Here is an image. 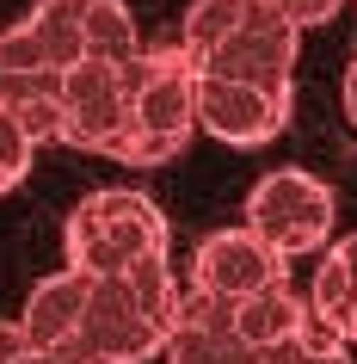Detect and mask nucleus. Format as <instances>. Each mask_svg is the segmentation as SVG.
Here are the masks:
<instances>
[{
	"mask_svg": "<svg viewBox=\"0 0 357 364\" xmlns=\"http://www.w3.org/2000/svg\"><path fill=\"white\" fill-rule=\"evenodd\" d=\"M308 309L333 327L339 340H357V235L345 241H326V259L314 272V290H308Z\"/></svg>",
	"mask_w": 357,
	"mask_h": 364,
	"instance_id": "f8f14e48",
	"label": "nucleus"
},
{
	"mask_svg": "<svg viewBox=\"0 0 357 364\" xmlns=\"http://www.w3.org/2000/svg\"><path fill=\"white\" fill-rule=\"evenodd\" d=\"M228 321H234V333H241L246 352H278V346H290L296 327L308 321V303H302L290 284H278V290H259V296L228 303Z\"/></svg>",
	"mask_w": 357,
	"mask_h": 364,
	"instance_id": "9b49d317",
	"label": "nucleus"
},
{
	"mask_svg": "<svg viewBox=\"0 0 357 364\" xmlns=\"http://www.w3.org/2000/svg\"><path fill=\"white\" fill-rule=\"evenodd\" d=\"M290 124V93H265L246 80L197 75V130H209L228 149H259Z\"/></svg>",
	"mask_w": 357,
	"mask_h": 364,
	"instance_id": "6e6552de",
	"label": "nucleus"
},
{
	"mask_svg": "<svg viewBox=\"0 0 357 364\" xmlns=\"http://www.w3.org/2000/svg\"><path fill=\"white\" fill-rule=\"evenodd\" d=\"M197 136V75L179 43L142 50L130 62V124L117 142V161L130 167H160L179 161L185 142Z\"/></svg>",
	"mask_w": 357,
	"mask_h": 364,
	"instance_id": "7ed1b4c3",
	"label": "nucleus"
},
{
	"mask_svg": "<svg viewBox=\"0 0 357 364\" xmlns=\"http://www.w3.org/2000/svg\"><path fill=\"white\" fill-rule=\"evenodd\" d=\"M246 364H283V358H278V352H253Z\"/></svg>",
	"mask_w": 357,
	"mask_h": 364,
	"instance_id": "a211bd4d",
	"label": "nucleus"
},
{
	"mask_svg": "<svg viewBox=\"0 0 357 364\" xmlns=\"http://www.w3.org/2000/svg\"><path fill=\"white\" fill-rule=\"evenodd\" d=\"M278 284H290V259L278 247H265L246 223L204 235V247L191 259V290H209L222 303H241V296H259V290H278Z\"/></svg>",
	"mask_w": 357,
	"mask_h": 364,
	"instance_id": "0eeeda50",
	"label": "nucleus"
},
{
	"mask_svg": "<svg viewBox=\"0 0 357 364\" xmlns=\"http://www.w3.org/2000/svg\"><path fill=\"white\" fill-rule=\"evenodd\" d=\"M160 358L167 364H246L253 352L241 346L234 321H228V303L209 296V290H179V309H172V327L160 340Z\"/></svg>",
	"mask_w": 357,
	"mask_h": 364,
	"instance_id": "1a4fd4ad",
	"label": "nucleus"
},
{
	"mask_svg": "<svg viewBox=\"0 0 357 364\" xmlns=\"http://www.w3.org/2000/svg\"><path fill=\"white\" fill-rule=\"evenodd\" d=\"M80 303H87V272L75 266L50 272L19 309V340L38 346V352H68V340L80 327Z\"/></svg>",
	"mask_w": 357,
	"mask_h": 364,
	"instance_id": "9d476101",
	"label": "nucleus"
},
{
	"mask_svg": "<svg viewBox=\"0 0 357 364\" xmlns=\"http://www.w3.org/2000/svg\"><path fill=\"white\" fill-rule=\"evenodd\" d=\"M19 321H0V364H6V358H13V352H19Z\"/></svg>",
	"mask_w": 357,
	"mask_h": 364,
	"instance_id": "dca6fc26",
	"label": "nucleus"
},
{
	"mask_svg": "<svg viewBox=\"0 0 357 364\" xmlns=\"http://www.w3.org/2000/svg\"><path fill=\"white\" fill-rule=\"evenodd\" d=\"M62 247H68L75 272H123L148 253H167V216L148 192L105 186V192H87L68 210Z\"/></svg>",
	"mask_w": 357,
	"mask_h": 364,
	"instance_id": "20e7f679",
	"label": "nucleus"
},
{
	"mask_svg": "<svg viewBox=\"0 0 357 364\" xmlns=\"http://www.w3.org/2000/svg\"><path fill=\"white\" fill-rule=\"evenodd\" d=\"M333 223H339V198L308 167H278L246 192V229L259 235L265 247H278L283 259L320 253L333 241Z\"/></svg>",
	"mask_w": 357,
	"mask_h": 364,
	"instance_id": "39448f33",
	"label": "nucleus"
},
{
	"mask_svg": "<svg viewBox=\"0 0 357 364\" xmlns=\"http://www.w3.org/2000/svg\"><path fill=\"white\" fill-rule=\"evenodd\" d=\"M345 112H351V124H357V56H351V68H345Z\"/></svg>",
	"mask_w": 357,
	"mask_h": 364,
	"instance_id": "f3484780",
	"label": "nucleus"
},
{
	"mask_svg": "<svg viewBox=\"0 0 357 364\" xmlns=\"http://www.w3.org/2000/svg\"><path fill=\"white\" fill-rule=\"evenodd\" d=\"M296 43L302 31L271 0H191L185 25H179V50H185L191 75L246 80L265 93H290Z\"/></svg>",
	"mask_w": 357,
	"mask_h": 364,
	"instance_id": "f03ea898",
	"label": "nucleus"
},
{
	"mask_svg": "<svg viewBox=\"0 0 357 364\" xmlns=\"http://www.w3.org/2000/svg\"><path fill=\"white\" fill-rule=\"evenodd\" d=\"M278 358L283 364H351V352H345V340L308 309V321L296 327V340H290V346H278Z\"/></svg>",
	"mask_w": 357,
	"mask_h": 364,
	"instance_id": "ddd939ff",
	"label": "nucleus"
},
{
	"mask_svg": "<svg viewBox=\"0 0 357 364\" xmlns=\"http://www.w3.org/2000/svg\"><path fill=\"white\" fill-rule=\"evenodd\" d=\"M31 154H38V142L19 130V117H13V112H0V198L31 173Z\"/></svg>",
	"mask_w": 357,
	"mask_h": 364,
	"instance_id": "4468645a",
	"label": "nucleus"
},
{
	"mask_svg": "<svg viewBox=\"0 0 357 364\" xmlns=\"http://www.w3.org/2000/svg\"><path fill=\"white\" fill-rule=\"evenodd\" d=\"M271 6H278V13L296 25V31H308V25H326L339 6H345V0H271Z\"/></svg>",
	"mask_w": 357,
	"mask_h": 364,
	"instance_id": "2eb2a0df",
	"label": "nucleus"
},
{
	"mask_svg": "<svg viewBox=\"0 0 357 364\" xmlns=\"http://www.w3.org/2000/svg\"><path fill=\"white\" fill-rule=\"evenodd\" d=\"M179 309V278L167 253H148L123 272H87V303L68 352L99 364H142L160 358V340Z\"/></svg>",
	"mask_w": 357,
	"mask_h": 364,
	"instance_id": "f257e3e1",
	"label": "nucleus"
},
{
	"mask_svg": "<svg viewBox=\"0 0 357 364\" xmlns=\"http://www.w3.org/2000/svg\"><path fill=\"white\" fill-rule=\"evenodd\" d=\"M130 124V62H75L62 68V93H56V142L80 154H105L117 161Z\"/></svg>",
	"mask_w": 357,
	"mask_h": 364,
	"instance_id": "423d86ee",
	"label": "nucleus"
}]
</instances>
